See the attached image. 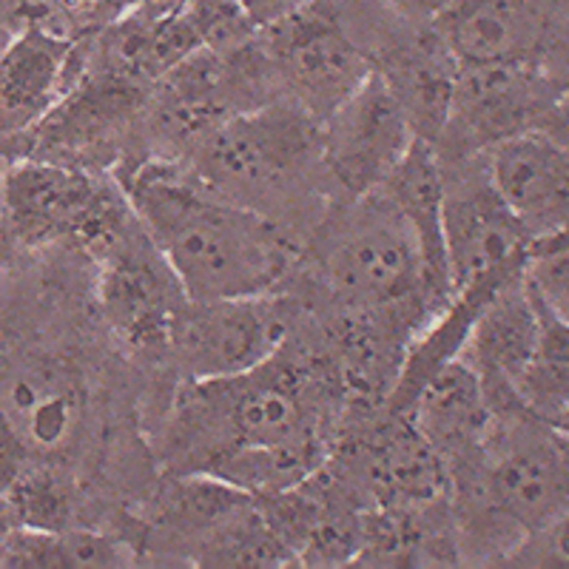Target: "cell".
<instances>
[{
	"instance_id": "obj_20",
	"label": "cell",
	"mask_w": 569,
	"mask_h": 569,
	"mask_svg": "<svg viewBox=\"0 0 569 569\" xmlns=\"http://www.w3.org/2000/svg\"><path fill=\"white\" fill-rule=\"evenodd\" d=\"M0 569H71L66 527H12L0 538Z\"/></svg>"
},
{
	"instance_id": "obj_18",
	"label": "cell",
	"mask_w": 569,
	"mask_h": 569,
	"mask_svg": "<svg viewBox=\"0 0 569 569\" xmlns=\"http://www.w3.org/2000/svg\"><path fill=\"white\" fill-rule=\"evenodd\" d=\"M23 18L71 40L100 32L126 12V0H23Z\"/></svg>"
},
{
	"instance_id": "obj_8",
	"label": "cell",
	"mask_w": 569,
	"mask_h": 569,
	"mask_svg": "<svg viewBox=\"0 0 569 569\" xmlns=\"http://www.w3.org/2000/svg\"><path fill=\"white\" fill-rule=\"evenodd\" d=\"M567 89L569 80L552 74L543 60L459 66L450 120L436 142L441 160L476 157L541 129Z\"/></svg>"
},
{
	"instance_id": "obj_25",
	"label": "cell",
	"mask_w": 569,
	"mask_h": 569,
	"mask_svg": "<svg viewBox=\"0 0 569 569\" xmlns=\"http://www.w3.org/2000/svg\"><path fill=\"white\" fill-rule=\"evenodd\" d=\"M188 0H126V9L142 7V9H157V12H171V9H182Z\"/></svg>"
},
{
	"instance_id": "obj_7",
	"label": "cell",
	"mask_w": 569,
	"mask_h": 569,
	"mask_svg": "<svg viewBox=\"0 0 569 569\" xmlns=\"http://www.w3.org/2000/svg\"><path fill=\"white\" fill-rule=\"evenodd\" d=\"M299 308L279 291L188 299L171 325L169 359L182 382L231 379L266 365L297 333Z\"/></svg>"
},
{
	"instance_id": "obj_23",
	"label": "cell",
	"mask_w": 569,
	"mask_h": 569,
	"mask_svg": "<svg viewBox=\"0 0 569 569\" xmlns=\"http://www.w3.org/2000/svg\"><path fill=\"white\" fill-rule=\"evenodd\" d=\"M27 23L23 12L18 7H9V3H0V54L7 52V46L12 43V38L18 34V29Z\"/></svg>"
},
{
	"instance_id": "obj_15",
	"label": "cell",
	"mask_w": 569,
	"mask_h": 569,
	"mask_svg": "<svg viewBox=\"0 0 569 569\" xmlns=\"http://www.w3.org/2000/svg\"><path fill=\"white\" fill-rule=\"evenodd\" d=\"M430 27L459 66L543 60L552 0H441Z\"/></svg>"
},
{
	"instance_id": "obj_1",
	"label": "cell",
	"mask_w": 569,
	"mask_h": 569,
	"mask_svg": "<svg viewBox=\"0 0 569 569\" xmlns=\"http://www.w3.org/2000/svg\"><path fill=\"white\" fill-rule=\"evenodd\" d=\"M308 353L291 337L248 373L182 382L157 436L162 470L213 476L253 496L317 476L337 447L333 427L348 399L337 359Z\"/></svg>"
},
{
	"instance_id": "obj_2",
	"label": "cell",
	"mask_w": 569,
	"mask_h": 569,
	"mask_svg": "<svg viewBox=\"0 0 569 569\" xmlns=\"http://www.w3.org/2000/svg\"><path fill=\"white\" fill-rule=\"evenodd\" d=\"M111 177L188 299L273 293L297 266L282 222L200 186L177 160L142 157Z\"/></svg>"
},
{
	"instance_id": "obj_17",
	"label": "cell",
	"mask_w": 569,
	"mask_h": 569,
	"mask_svg": "<svg viewBox=\"0 0 569 569\" xmlns=\"http://www.w3.org/2000/svg\"><path fill=\"white\" fill-rule=\"evenodd\" d=\"M538 308H541V330H538L536 353L518 385V399L527 413L550 421L569 399V322L558 319L541 299Z\"/></svg>"
},
{
	"instance_id": "obj_21",
	"label": "cell",
	"mask_w": 569,
	"mask_h": 569,
	"mask_svg": "<svg viewBox=\"0 0 569 569\" xmlns=\"http://www.w3.org/2000/svg\"><path fill=\"white\" fill-rule=\"evenodd\" d=\"M498 563L525 569H569V512L525 532Z\"/></svg>"
},
{
	"instance_id": "obj_12",
	"label": "cell",
	"mask_w": 569,
	"mask_h": 569,
	"mask_svg": "<svg viewBox=\"0 0 569 569\" xmlns=\"http://www.w3.org/2000/svg\"><path fill=\"white\" fill-rule=\"evenodd\" d=\"M78 80V40L27 20L0 54V151L27 149Z\"/></svg>"
},
{
	"instance_id": "obj_26",
	"label": "cell",
	"mask_w": 569,
	"mask_h": 569,
	"mask_svg": "<svg viewBox=\"0 0 569 569\" xmlns=\"http://www.w3.org/2000/svg\"><path fill=\"white\" fill-rule=\"evenodd\" d=\"M550 425L556 427V430H561V433L567 436V439H569V399H567V405H563V408L558 410L556 416H552Z\"/></svg>"
},
{
	"instance_id": "obj_5",
	"label": "cell",
	"mask_w": 569,
	"mask_h": 569,
	"mask_svg": "<svg viewBox=\"0 0 569 569\" xmlns=\"http://www.w3.org/2000/svg\"><path fill=\"white\" fill-rule=\"evenodd\" d=\"M134 222L111 174L43 157H14L0 174V228L20 248L69 246L94 262Z\"/></svg>"
},
{
	"instance_id": "obj_22",
	"label": "cell",
	"mask_w": 569,
	"mask_h": 569,
	"mask_svg": "<svg viewBox=\"0 0 569 569\" xmlns=\"http://www.w3.org/2000/svg\"><path fill=\"white\" fill-rule=\"evenodd\" d=\"M541 129L550 131V134L558 137V140H567L569 142V89L563 91L561 100H558L556 109L550 111V117L543 120Z\"/></svg>"
},
{
	"instance_id": "obj_9",
	"label": "cell",
	"mask_w": 569,
	"mask_h": 569,
	"mask_svg": "<svg viewBox=\"0 0 569 569\" xmlns=\"http://www.w3.org/2000/svg\"><path fill=\"white\" fill-rule=\"evenodd\" d=\"M94 268L98 311L111 339L142 359H166L171 325L188 297L140 220L94 259Z\"/></svg>"
},
{
	"instance_id": "obj_14",
	"label": "cell",
	"mask_w": 569,
	"mask_h": 569,
	"mask_svg": "<svg viewBox=\"0 0 569 569\" xmlns=\"http://www.w3.org/2000/svg\"><path fill=\"white\" fill-rule=\"evenodd\" d=\"M487 171L530 240L569 233V142L532 129L487 151Z\"/></svg>"
},
{
	"instance_id": "obj_13",
	"label": "cell",
	"mask_w": 569,
	"mask_h": 569,
	"mask_svg": "<svg viewBox=\"0 0 569 569\" xmlns=\"http://www.w3.org/2000/svg\"><path fill=\"white\" fill-rule=\"evenodd\" d=\"M541 308L527 277L507 282L472 322L459 356L479 376L492 416L527 413L518 385L536 353Z\"/></svg>"
},
{
	"instance_id": "obj_6",
	"label": "cell",
	"mask_w": 569,
	"mask_h": 569,
	"mask_svg": "<svg viewBox=\"0 0 569 569\" xmlns=\"http://www.w3.org/2000/svg\"><path fill=\"white\" fill-rule=\"evenodd\" d=\"M277 94L319 126L373 74L368 52L345 23L339 0H313L259 29Z\"/></svg>"
},
{
	"instance_id": "obj_19",
	"label": "cell",
	"mask_w": 569,
	"mask_h": 569,
	"mask_svg": "<svg viewBox=\"0 0 569 569\" xmlns=\"http://www.w3.org/2000/svg\"><path fill=\"white\" fill-rule=\"evenodd\" d=\"M527 284L558 319L569 322V233L532 240L527 257Z\"/></svg>"
},
{
	"instance_id": "obj_4",
	"label": "cell",
	"mask_w": 569,
	"mask_h": 569,
	"mask_svg": "<svg viewBox=\"0 0 569 569\" xmlns=\"http://www.w3.org/2000/svg\"><path fill=\"white\" fill-rule=\"evenodd\" d=\"M177 162L200 186L277 222L317 180H328L322 126L288 100L226 117Z\"/></svg>"
},
{
	"instance_id": "obj_11",
	"label": "cell",
	"mask_w": 569,
	"mask_h": 569,
	"mask_svg": "<svg viewBox=\"0 0 569 569\" xmlns=\"http://www.w3.org/2000/svg\"><path fill=\"white\" fill-rule=\"evenodd\" d=\"M413 123L388 80L373 69L368 80L322 123V169L345 200L385 186L410 146Z\"/></svg>"
},
{
	"instance_id": "obj_24",
	"label": "cell",
	"mask_w": 569,
	"mask_h": 569,
	"mask_svg": "<svg viewBox=\"0 0 569 569\" xmlns=\"http://www.w3.org/2000/svg\"><path fill=\"white\" fill-rule=\"evenodd\" d=\"M18 525H20V518L12 505V496L7 492V487H0V538L7 536V532Z\"/></svg>"
},
{
	"instance_id": "obj_3",
	"label": "cell",
	"mask_w": 569,
	"mask_h": 569,
	"mask_svg": "<svg viewBox=\"0 0 569 569\" xmlns=\"http://www.w3.org/2000/svg\"><path fill=\"white\" fill-rule=\"evenodd\" d=\"M317 271L342 322L405 345L445 308L413 228L382 191L345 200L325 217Z\"/></svg>"
},
{
	"instance_id": "obj_27",
	"label": "cell",
	"mask_w": 569,
	"mask_h": 569,
	"mask_svg": "<svg viewBox=\"0 0 569 569\" xmlns=\"http://www.w3.org/2000/svg\"><path fill=\"white\" fill-rule=\"evenodd\" d=\"M0 3H9V7H23V0H0Z\"/></svg>"
},
{
	"instance_id": "obj_10",
	"label": "cell",
	"mask_w": 569,
	"mask_h": 569,
	"mask_svg": "<svg viewBox=\"0 0 569 569\" xmlns=\"http://www.w3.org/2000/svg\"><path fill=\"white\" fill-rule=\"evenodd\" d=\"M472 160L476 157L441 160V233L453 293L496 273L525 271L532 242L492 186L487 160L481 171H472Z\"/></svg>"
},
{
	"instance_id": "obj_16",
	"label": "cell",
	"mask_w": 569,
	"mask_h": 569,
	"mask_svg": "<svg viewBox=\"0 0 569 569\" xmlns=\"http://www.w3.org/2000/svg\"><path fill=\"white\" fill-rule=\"evenodd\" d=\"M405 413L447 467L481 453L492 421V408L479 376L461 356L427 376Z\"/></svg>"
}]
</instances>
